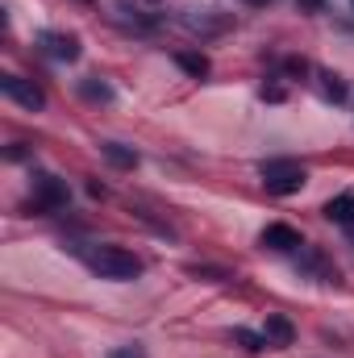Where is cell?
I'll return each mask as SVG.
<instances>
[{"label": "cell", "instance_id": "cell-17", "mask_svg": "<svg viewBox=\"0 0 354 358\" xmlns=\"http://www.w3.org/2000/svg\"><path fill=\"white\" fill-rule=\"evenodd\" d=\"M108 358H146L142 346H117V350H108Z\"/></svg>", "mask_w": 354, "mask_h": 358}, {"label": "cell", "instance_id": "cell-16", "mask_svg": "<svg viewBox=\"0 0 354 358\" xmlns=\"http://www.w3.org/2000/svg\"><path fill=\"white\" fill-rule=\"evenodd\" d=\"M259 96H263V100H271V104H279L288 92H283V84H263V92H259Z\"/></svg>", "mask_w": 354, "mask_h": 358}, {"label": "cell", "instance_id": "cell-8", "mask_svg": "<svg viewBox=\"0 0 354 358\" xmlns=\"http://www.w3.org/2000/svg\"><path fill=\"white\" fill-rule=\"evenodd\" d=\"M263 338H267V346H275V350H283V346H292V342H296V325H292L288 317H267V325H263Z\"/></svg>", "mask_w": 354, "mask_h": 358}, {"label": "cell", "instance_id": "cell-10", "mask_svg": "<svg viewBox=\"0 0 354 358\" xmlns=\"http://www.w3.org/2000/svg\"><path fill=\"white\" fill-rule=\"evenodd\" d=\"M100 150H104V159H108L113 167H138V150H129V146H121V142H104Z\"/></svg>", "mask_w": 354, "mask_h": 358}, {"label": "cell", "instance_id": "cell-19", "mask_svg": "<svg viewBox=\"0 0 354 358\" xmlns=\"http://www.w3.org/2000/svg\"><path fill=\"white\" fill-rule=\"evenodd\" d=\"M250 4H267V0H250Z\"/></svg>", "mask_w": 354, "mask_h": 358}, {"label": "cell", "instance_id": "cell-6", "mask_svg": "<svg viewBox=\"0 0 354 358\" xmlns=\"http://www.w3.org/2000/svg\"><path fill=\"white\" fill-rule=\"evenodd\" d=\"M263 250H275V255H292V250H300L304 242H300V234L292 229V225H267L263 229Z\"/></svg>", "mask_w": 354, "mask_h": 358}, {"label": "cell", "instance_id": "cell-7", "mask_svg": "<svg viewBox=\"0 0 354 358\" xmlns=\"http://www.w3.org/2000/svg\"><path fill=\"white\" fill-rule=\"evenodd\" d=\"M42 46H46V55H55V59H63V63H76V59H80V38H76V34H55V29H46V34H42Z\"/></svg>", "mask_w": 354, "mask_h": 358}, {"label": "cell", "instance_id": "cell-14", "mask_svg": "<svg viewBox=\"0 0 354 358\" xmlns=\"http://www.w3.org/2000/svg\"><path fill=\"white\" fill-rule=\"evenodd\" d=\"M234 342H238L242 350H250V355H259V350H267V338H263V334H255V329H242V325L234 329Z\"/></svg>", "mask_w": 354, "mask_h": 358}, {"label": "cell", "instance_id": "cell-9", "mask_svg": "<svg viewBox=\"0 0 354 358\" xmlns=\"http://www.w3.org/2000/svg\"><path fill=\"white\" fill-rule=\"evenodd\" d=\"M325 217H330L334 225H354V192L334 196V200L325 204Z\"/></svg>", "mask_w": 354, "mask_h": 358}, {"label": "cell", "instance_id": "cell-13", "mask_svg": "<svg viewBox=\"0 0 354 358\" xmlns=\"http://www.w3.org/2000/svg\"><path fill=\"white\" fill-rule=\"evenodd\" d=\"M176 63L187 71V76H196V80H200V76H208V59H204V55H187V50H179Z\"/></svg>", "mask_w": 354, "mask_h": 358}, {"label": "cell", "instance_id": "cell-12", "mask_svg": "<svg viewBox=\"0 0 354 358\" xmlns=\"http://www.w3.org/2000/svg\"><path fill=\"white\" fill-rule=\"evenodd\" d=\"M80 92H84V100H96V104H108L113 100V88L104 80H80Z\"/></svg>", "mask_w": 354, "mask_h": 358}, {"label": "cell", "instance_id": "cell-1", "mask_svg": "<svg viewBox=\"0 0 354 358\" xmlns=\"http://www.w3.org/2000/svg\"><path fill=\"white\" fill-rule=\"evenodd\" d=\"M88 267L100 279H134L142 263H138V255H129L121 246H96V250H88Z\"/></svg>", "mask_w": 354, "mask_h": 358}, {"label": "cell", "instance_id": "cell-11", "mask_svg": "<svg viewBox=\"0 0 354 358\" xmlns=\"http://www.w3.org/2000/svg\"><path fill=\"white\" fill-rule=\"evenodd\" d=\"M317 88H321L325 100H334V104H342V100H346V84H342L334 71H317Z\"/></svg>", "mask_w": 354, "mask_h": 358}, {"label": "cell", "instance_id": "cell-3", "mask_svg": "<svg viewBox=\"0 0 354 358\" xmlns=\"http://www.w3.org/2000/svg\"><path fill=\"white\" fill-rule=\"evenodd\" d=\"M67 200H71V192H67L63 179L34 176V200H29L34 213H59V208H67Z\"/></svg>", "mask_w": 354, "mask_h": 358}, {"label": "cell", "instance_id": "cell-15", "mask_svg": "<svg viewBox=\"0 0 354 358\" xmlns=\"http://www.w3.org/2000/svg\"><path fill=\"white\" fill-rule=\"evenodd\" d=\"M300 255H304V267L313 271V275H321V279H338V271L330 267V263H325L317 250H304V246H300Z\"/></svg>", "mask_w": 354, "mask_h": 358}, {"label": "cell", "instance_id": "cell-2", "mask_svg": "<svg viewBox=\"0 0 354 358\" xmlns=\"http://www.w3.org/2000/svg\"><path fill=\"white\" fill-rule=\"evenodd\" d=\"M259 176H263L267 192H275V196H292V192L304 187L309 171H304L296 159H267L263 167H259Z\"/></svg>", "mask_w": 354, "mask_h": 358}, {"label": "cell", "instance_id": "cell-18", "mask_svg": "<svg viewBox=\"0 0 354 358\" xmlns=\"http://www.w3.org/2000/svg\"><path fill=\"white\" fill-rule=\"evenodd\" d=\"M296 4H304V8H309V13H321V8H325V4H321V0H296Z\"/></svg>", "mask_w": 354, "mask_h": 358}, {"label": "cell", "instance_id": "cell-4", "mask_svg": "<svg viewBox=\"0 0 354 358\" xmlns=\"http://www.w3.org/2000/svg\"><path fill=\"white\" fill-rule=\"evenodd\" d=\"M0 92H4L8 100H17L21 108H29V113H42V108H46V92L38 88L34 80H21V76H4V80H0Z\"/></svg>", "mask_w": 354, "mask_h": 358}, {"label": "cell", "instance_id": "cell-5", "mask_svg": "<svg viewBox=\"0 0 354 358\" xmlns=\"http://www.w3.org/2000/svg\"><path fill=\"white\" fill-rule=\"evenodd\" d=\"M179 25H183L187 34L208 38V34L229 29V17H225V13H217V8H183V13H179Z\"/></svg>", "mask_w": 354, "mask_h": 358}]
</instances>
